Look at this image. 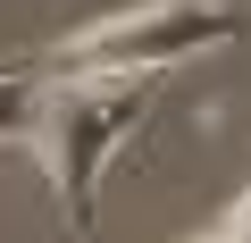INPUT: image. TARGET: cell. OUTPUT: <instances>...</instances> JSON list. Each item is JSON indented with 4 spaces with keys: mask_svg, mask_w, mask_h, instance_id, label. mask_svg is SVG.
<instances>
[{
    "mask_svg": "<svg viewBox=\"0 0 251 243\" xmlns=\"http://www.w3.org/2000/svg\"><path fill=\"white\" fill-rule=\"evenodd\" d=\"M151 117V84L143 76H50L42 92V117H34V160L67 210L75 235H92V193H100V168L134 143V126Z\"/></svg>",
    "mask_w": 251,
    "mask_h": 243,
    "instance_id": "cell-1",
    "label": "cell"
},
{
    "mask_svg": "<svg viewBox=\"0 0 251 243\" xmlns=\"http://www.w3.org/2000/svg\"><path fill=\"white\" fill-rule=\"evenodd\" d=\"M234 34H243V17L226 0H134V9H109V17L59 34L42 76H159V67L218 51Z\"/></svg>",
    "mask_w": 251,
    "mask_h": 243,
    "instance_id": "cell-2",
    "label": "cell"
},
{
    "mask_svg": "<svg viewBox=\"0 0 251 243\" xmlns=\"http://www.w3.org/2000/svg\"><path fill=\"white\" fill-rule=\"evenodd\" d=\"M42 92H50V76H42V67H0V135H34Z\"/></svg>",
    "mask_w": 251,
    "mask_h": 243,
    "instance_id": "cell-3",
    "label": "cell"
},
{
    "mask_svg": "<svg viewBox=\"0 0 251 243\" xmlns=\"http://www.w3.org/2000/svg\"><path fill=\"white\" fill-rule=\"evenodd\" d=\"M193 243H251V193H243V201H226V210H218Z\"/></svg>",
    "mask_w": 251,
    "mask_h": 243,
    "instance_id": "cell-4",
    "label": "cell"
}]
</instances>
